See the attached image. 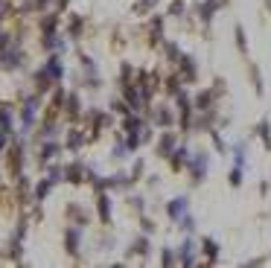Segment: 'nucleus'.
<instances>
[{"label": "nucleus", "mask_w": 271, "mask_h": 268, "mask_svg": "<svg viewBox=\"0 0 271 268\" xmlns=\"http://www.w3.org/2000/svg\"><path fill=\"white\" fill-rule=\"evenodd\" d=\"M204 251H207V256H210V260H213V256H216V254H219V245H216V242H213V239H207V242H204Z\"/></svg>", "instance_id": "20e7f679"}, {"label": "nucleus", "mask_w": 271, "mask_h": 268, "mask_svg": "<svg viewBox=\"0 0 271 268\" xmlns=\"http://www.w3.org/2000/svg\"><path fill=\"white\" fill-rule=\"evenodd\" d=\"M216 6H219L216 0H207L204 6H198V12H202V18H204V20H210V18H213V12H216Z\"/></svg>", "instance_id": "f03ea898"}, {"label": "nucleus", "mask_w": 271, "mask_h": 268, "mask_svg": "<svg viewBox=\"0 0 271 268\" xmlns=\"http://www.w3.org/2000/svg\"><path fill=\"white\" fill-rule=\"evenodd\" d=\"M184 164H186V152H184V149L172 152V166L178 169V166H184Z\"/></svg>", "instance_id": "7ed1b4c3"}, {"label": "nucleus", "mask_w": 271, "mask_h": 268, "mask_svg": "<svg viewBox=\"0 0 271 268\" xmlns=\"http://www.w3.org/2000/svg\"><path fill=\"white\" fill-rule=\"evenodd\" d=\"M236 38H239V47L245 50V32H242V30H236Z\"/></svg>", "instance_id": "0eeeda50"}, {"label": "nucleus", "mask_w": 271, "mask_h": 268, "mask_svg": "<svg viewBox=\"0 0 271 268\" xmlns=\"http://www.w3.org/2000/svg\"><path fill=\"white\" fill-rule=\"evenodd\" d=\"M239 181H242V172H239V169H234V172H230V184L236 186Z\"/></svg>", "instance_id": "39448f33"}, {"label": "nucleus", "mask_w": 271, "mask_h": 268, "mask_svg": "<svg viewBox=\"0 0 271 268\" xmlns=\"http://www.w3.org/2000/svg\"><path fill=\"white\" fill-rule=\"evenodd\" d=\"M184 210H186V198H175V201L170 204V216H172V218L184 216Z\"/></svg>", "instance_id": "f257e3e1"}, {"label": "nucleus", "mask_w": 271, "mask_h": 268, "mask_svg": "<svg viewBox=\"0 0 271 268\" xmlns=\"http://www.w3.org/2000/svg\"><path fill=\"white\" fill-rule=\"evenodd\" d=\"M170 146H172V134H170V137H164V143H160V152H170Z\"/></svg>", "instance_id": "423d86ee"}]
</instances>
